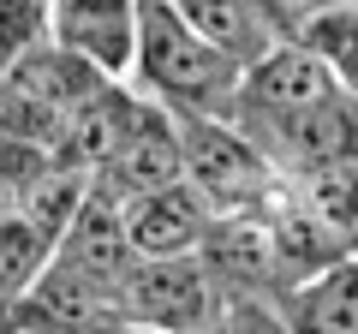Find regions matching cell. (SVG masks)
<instances>
[{"label": "cell", "mask_w": 358, "mask_h": 334, "mask_svg": "<svg viewBox=\"0 0 358 334\" xmlns=\"http://www.w3.org/2000/svg\"><path fill=\"white\" fill-rule=\"evenodd\" d=\"M257 6H263V18H268V30H275V36H293L299 24H305L310 13H322V6H334V0H257Z\"/></svg>", "instance_id": "cell-13"}, {"label": "cell", "mask_w": 358, "mask_h": 334, "mask_svg": "<svg viewBox=\"0 0 358 334\" xmlns=\"http://www.w3.org/2000/svg\"><path fill=\"white\" fill-rule=\"evenodd\" d=\"M185 180V143H179V119L155 102H131V119L120 126L114 150L102 155V167L90 173V191L108 197V203H126V197L162 191V185Z\"/></svg>", "instance_id": "cell-5"}, {"label": "cell", "mask_w": 358, "mask_h": 334, "mask_svg": "<svg viewBox=\"0 0 358 334\" xmlns=\"http://www.w3.org/2000/svg\"><path fill=\"white\" fill-rule=\"evenodd\" d=\"M167 6H173L209 48H221L227 60H239V66H251L268 42H281L275 30H268V18H263L257 0H167Z\"/></svg>", "instance_id": "cell-10"}, {"label": "cell", "mask_w": 358, "mask_h": 334, "mask_svg": "<svg viewBox=\"0 0 358 334\" xmlns=\"http://www.w3.org/2000/svg\"><path fill=\"white\" fill-rule=\"evenodd\" d=\"M209 221H215L209 203L185 180L120 203V227L131 239V257H197L209 239Z\"/></svg>", "instance_id": "cell-7"}, {"label": "cell", "mask_w": 358, "mask_h": 334, "mask_svg": "<svg viewBox=\"0 0 358 334\" xmlns=\"http://www.w3.org/2000/svg\"><path fill=\"white\" fill-rule=\"evenodd\" d=\"M120 317L155 334H197L215 322V275L203 257H131L120 275Z\"/></svg>", "instance_id": "cell-4"}, {"label": "cell", "mask_w": 358, "mask_h": 334, "mask_svg": "<svg viewBox=\"0 0 358 334\" xmlns=\"http://www.w3.org/2000/svg\"><path fill=\"white\" fill-rule=\"evenodd\" d=\"M239 72L245 66L209 48L167 0H138V48L126 84L143 102L167 108L173 119H233Z\"/></svg>", "instance_id": "cell-1"}, {"label": "cell", "mask_w": 358, "mask_h": 334, "mask_svg": "<svg viewBox=\"0 0 358 334\" xmlns=\"http://www.w3.org/2000/svg\"><path fill=\"white\" fill-rule=\"evenodd\" d=\"M287 334H358V251L299 275L281 310Z\"/></svg>", "instance_id": "cell-9"}, {"label": "cell", "mask_w": 358, "mask_h": 334, "mask_svg": "<svg viewBox=\"0 0 358 334\" xmlns=\"http://www.w3.org/2000/svg\"><path fill=\"white\" fill-rule=\"evenodd\" d=\"M120 84V78H102L90 60L66 54L60 42H30L24 54L0 66V138L30 143V150H60L72 119L84 114L96 96Z\"/></svg>", "instance_id": "cell-2"}, {"label": "cell", "mask_w": 358, "mask_h": 334, "mask_svg": "<svg viewBox=\"0 0 358 334\" xmlns=\"http://www.w3.org/2000/svg\"><path fill=\"white\" fill-rule=\"evenodd\" d=\"M48 257L120 293V275L131 269V239H126V227H120V203H108V197L90 191L84 203L72 209V221L54 233V251H48Z\"/></svg>", "instance_id": "cell-8"}, {"label": "cell", "mask_w": 358, "mask_h": 334, "mask_svg": "<svg viewBox=\"0 0 358 334\" xmlns=\"http://www.w3.org/2000/svg\"><path fill=\"white\" fill-rule=\"evenodd\" d=\"M185 185L209 203V215H257L281 191V173L233 119H179Z\"/></svg>", "instance_id": "cell-3"}, {"label": "cell", "mask_w": 358, "mask_h": 334, "mask_svg": "<svg viewBox=\"0 0 358 334\" xmlns=\"http://www.w3.org/2000/svg\"><path fill=\"white\" fill-rule=\"evenodd\" d=\"M36 167H42V150L0 138V221L18 215V203H24V185H30V173H36Z\"/></svg>", "instance_id": "cell-12"}, {"label": "cell", "mask_w": 358, "mask_h": 334, "mask_svg": "<svg viewBox=\"0 0 358 334\" xmlns=\"http://www.w3.org/2000/svg\"><path fill=\"white\" fill-rule=\"evenodd\" d=\"M287 42H299L305 54H317L346 90L358 84V6L352 0H334V6H322V13H310Z\"/></svg>", "instance_id": "cell-11"}, {"label": "cell", "mask_w": 358, "mask_h": 334, "mask_svg": "<svg viewBox=\"0 0 358 334\" xmlns=\"http://www.w3.org/2000/svg\"><path fill=\"white\" fill-rule=\"evenodd\" d=\"M48 42L126 84L138 48V0H48Z\"/></svg>", "instance_id": "cell-6"}]
</instances>
